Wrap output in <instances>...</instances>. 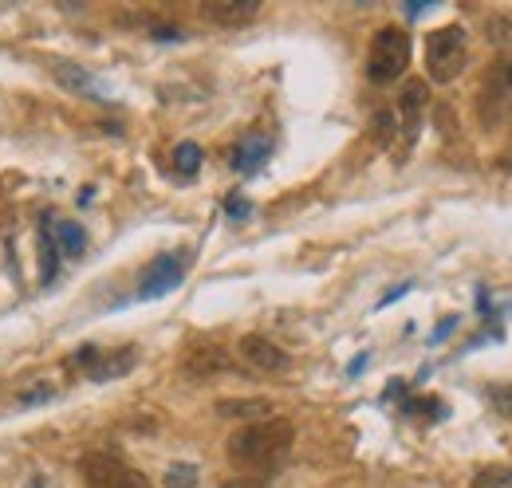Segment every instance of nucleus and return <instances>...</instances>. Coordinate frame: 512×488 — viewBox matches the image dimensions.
<instances>
[{
  "label": "nucleus",
  "mask_w": 512,
  "mask_h": 488,
  "mask_svg": "<svg viewBox=\"0 0 512 488\" xmlns=\"http://www.w3.org/2000/svg\"><path fill=\"white\" fill-rule=\"evenodd\" d=\"M56 241H60V248H64L67 256H83L87 233H83L75 221H60V225H56Z\"/></svg>",
  "instance_id": "obj_15"
},
{
  "label": "nucleus",
  "mask_w": 512,
  "mask_h": 488,
  "mask_svg": "<svg viewBox=\"0 0 512 488\" xmlns=\"http://www.w3.org/2000/svg\"><path fill=\"white\" fill-rule=\"evenodd\" d=\"M225 370H233V359L221 347H197L186 355V374L190 378H209V374H225Z\"/></svg>",
  "instance_id": "obj_12"
},
{
  "label": "nucleus",
  "mask_w": 512,
  "mask_h": 488,
  "mask_svg": "<svg viewBox=\"0 0 512 488\" xmlns=\"http://www.w3.org/2000/svg\"><path fill=\"white\" fill-rule=\"evenodd\" d=\"M485 28H489V40H493V44H512V24H509V20L489 16V24H485Z\"/></svg>",
  "instance_id": "obj_20"
},
{
  "label": "nucleus",
  "mask_w": 512,
  "mask_h": 488,
  "mask_svg": "<svg viewBox=\"0 0 512 488\" xmlns=\"http://www.w3.org/2000/svg\"><path fill=\"white\" fill-rule=\"evenodd\" d=\"M453 327H457V319H453V315H449L446 323H442V327H438V331H434V343H438V339H446L449 331H453Z\"/></svg>",
  "instance_id": "obj_26"
},
{
  "label": "nucleus",
  "mask_w": 512,
  "mask_h": 488,
  "mask_svg": "<svg viewBox=\"0 0 512 488\" xmlns=\"http://www.w3.org/2000/svg\"><path fill=\"white\" fill-rule=\"evenodd\" d=\"M469 60V40H465V28L461 24H446L438 32H430L426 40V71L434 83H453Z\"/></svg>",
  "instance_id": "obj_3"
},
{
  "label": "nucleus",
  "mask_w": 512,
  "mask_h": 488,
  "mask_svg": "<svg viewBox=\"0 0 512 488\" xmlns=\"http://www.w3.org/2000/svg\"><path fill=\"white\" fill-rule=\"evenodd\" d=\"M402 410H406V414H422V410H430V414H438V418H442V410H446V406H442L438 398H410Z\"/></svg>",
  "instance_id": "obj_21"
},
{
  "label": "nucleus",
  "mask_w": 512,
  "mask_h": 488,
  "mask_svg": "<svg viewBox=\"0 0 512 488\" xmlns=\"http://www.w3.org/2000/svg\"><path fill=\"white\" fill-rule=\"evenodd\" d=\"M134 363H138L134 347H123V351H99V347H79V351L71 355V366H75L79 374H87L91 382H107V378H119V374H127V370Z\"/></svg>",
  "instance_id": "obj_7"
},
{
  "label": "nucleus",
  "mask_w": 512,
  "mask_h": 488,
  "mask_svg": "<svg viewBox=\"0 0 512 488\" xmlns=\"http://www.w3.org/2000/svg\"><path fill=\"white\" fill-rule=\"evenodd\" d=\"M241 359L253 366V370H264V374H280V370H288V351H280L272 339H264V335H245L241 339Z\"/></svg>",
  "instance_id": "obj_8"
},
{
  "label": "nucleus",
  "mask_w": 512,
  "mask_h": 488,
  "mask_svg": "<svg viewBox=\"0 0 512 488\" xmlns=\"http://www.w3.org/2000/svg\"><path fill=\"white\" fill-rule=\"evenodd\" d=\"M190 272V252H166L158 256L146 272H142V284H138V296L142 300H158V296H170Z\"/></svg>",
  "instance_id": "obj_6"
},
{
  "label": "nucleus",
  "mask_w": 512,
  "mask_h": 488,
  "mask_svg": "<svg viewBox=\"0 0 512 488\" xmlns=\"http://www.w3.org/2000/svg\"><path fill=\"white\" fill-rule=\"evenodd\" d=\"M493 402H497V410H501L505 418H512V386H497V390H493Z\"/></svg>",
  "instance_id": "obj_24"
},
{
  "label": "nucleus",
  "mask_w": 512,
  "mask_h": 488,
  "mask_svg": "<svg viewBox=\"0 0 512 488\" xmlns=\"http://www.w3.org/2000/svg\"><path fill=\"white\" fill-rule=\"evenodd\" d=\"M292 441H296V429L288 418H264L253 426L237 429L229 437V461L245 473H276L288 453H292Z\"/></svg>",
  "instance_id": "obj_1"
},
{
  "label": "nucleus",
  "mask_w": 512,
  "mask_h": 488,
  "mask_svg": "<svg viewBox=\"0 0 512 488\" xmlns=\"http://www.w3.org/2000/svg\"><path fill=\"white\" fill-rule=\"evenodd\" d=\"M426 99H430L426 83H422V79H406V87H402V95H398V115H402V134H406V142H414V134H418Z\"/></svg>",
  "instance_id": "obj_10"
},
{
  "label": "nucleus",
  "mask_w": 512,
  "mask_h": 488,
  "mask_svg": "<svg viewBox=\"0 0 512 488\" xmlns=\"http://www.w3.org/2000/svg\"><path fill=\"white\" fill-rule=\"evenodd\" d=\"M213 414H221V418H260V414H272V402L268 398H221L213 406Z\"/></svg>",
  "instance_id": "obj_14"
},
{
  "label": "nucleus",
  "mask_w": 512,
  "mask_h": 488,
  "mask_svg": "<svg viewBox=\"0 0 512 488\" xmlns=\"http://www.w3.org/2000/svg\"><path fill=\"white\" fill-rule=\"evenodd\" d=\"M79 473H83L87 488H150V481L138 469H130L127 461H119L111 453H87L79 461Z\"/></svg>",
  "instance_id": "obj_5"
},
{
  "label": "nucleus",
  "mask_w": 512,
  "mask_h": 488,
  "mask_svg": "<svg viewBox=\"0 0 512 488\" xmlns=\"http://www.w3.org/2000/svg\"><path fill=\"white\" fill-rule=\"evenodd\" d=\"M477 115L485 126H501L512 115V56L497 60L485 79H481V99H477Z\"/></svg>",
  "instance_id": "obj_4"
},
{
  "label": "nucleus",
  "mask_w": 512,
  "mask_h": 488,
  "mask_svg": "<svg viewBox=\"0 0 512 488\" xmlns=\"http://www.w3.org/2000/svg\"><path fill=\"white\" fill-rule=\"evenodd\" d=\"M52 394H56V390H52L48 382H32V386H24V390L16 394V402H20V406H40V402H48Z\"/></svg>",
  "instance_id": "obj_19"
},
{
  "label": "nucleus",
  "mask_w": 512,
  "mask_h": 488,
  "mask_svg": "<svg viewBox=\"0 0 512 488\" xmlns=\"http://www.w3.org/2000/svg\"><path fill=\"white\" fill-rule=\"evenodd\" d=\"M221 488H268L264 481H253V477H241V481H225Z\"/></svg>",
  "instance_id": "obj_25"
},
{
  "label": "nucleus",
  "mask_w": 512,
  "mask_h": 488,
  "mask_svg": "<svg viewBox=\"0 0 512 488\" xmlns=\"http://www.w3.org/2000/svg\"><path fill=\"white\" fill-rule=\"evenodd\" d=\"M40 248H44V280H52V276H56V241L44 233V237H40Z\"/></svg>",
  "instance_id": "obj_22"
},
{
  "label": "nucleus",
  "mask_w": 512,
  "mask_h": 488,
  "mask_svg": "<svg viewBox=\"0 0 512 488\" xmlns=\"http://www.w3.org/2000/svg\"><path fill=\"white\" fill-rule=\"evenodd\" d=\"M162 485L166 488H193L197 485V465H170Z\"/></svg>",
  "instance_id": "obj_18"
},
{
  "label": "nucleus",
  "mask_w": 512,
  "mask_h": 488,
  "mask_svg": "<svg viewBox=\"0 0 512 488\" xmlns=\"http://www.w3.org/2000/svg\"><path fill=\"white\" fill-rule=\"evenodd\" d=\"M256 12H260V0H205L201 4V16L221 28H245L256 20Z\"/></svg>",
  "instance_id": "obj_9"
},
{
  "label": "nucleus",
  "mask_w": 512,
  "mask_h": 488,
  "mask_svg": "<svg viewBox=\"0 0 512 488\" xmlns=\"http://www.w3.org/2000/svg\"><path fill=\"white\" fill-rule=\"evenodd\" d=\"M56 79L64 83L67 91H75V95H87V99H95V103H107L111 95L99 87V79L95 75H87L83 67H71V63H56Z\"/></svg>",
  "instance_id": "obj_13"
},
{
  "label": "nucleus",
  "mask_w": 512,
  "mask_h": 488,
  "mask_svg": "<svg viewBox=\"0 0 512 488\" xmlns=\"http://www.w3.org/2000/svg\"><path fill=\"white\" fill-rule=\"evenodd\" d=\"M268 154H272V138L260 134V130H249V134L237 142V150H233V170H237V174H256L260 162H268Z\"/></svg>",
  "instance_id": "obj_11"
},
{
  "label": "nucleus",
  "mask_w": 512,
  "mask_h": 488,
  "mask_svg": "<svg viewBox=\"0 0 512 488\" xmlns=\"http://www.w3.org/2000/svg\"><path fill=\"white\" fill-rule=\"evenodd\" d=\"M422 8H426V0H410V4H406L410 16H422Z\"/></svg>",
  "instance_id": "obj_27"
},
{
  "label": "nucleus",
  "mask_w": 512,
  "mask_h": 488,
  "mask_svg": "<svg viewBox=\"0 0 512 488\" xmlns=\"http://www.w3.org/2000/svg\"><path fill=\"white\" fill-rule=\"evenodd\" d=\"M406 67H410V36H406V28H394V24L379 28L375 40H371V52H367V79L386 87Z\"/></svg>",
  "instance_id": "obj_2"
},
{
  "label": "nucleus",
  "mask_w": 512,
  "mask_h": 488,
  "mask_svg": "<svg viewBox=\"0 0 512 488\" xmlns=\"http://www.w3.org/2000/svg\"><path fill=\"white\" fill-rule=\"evenodd\" d=\"M197 166H201V146H197V142H182V146L174 150V170H178L182 178H193Z\"/></svg>",
  "instance_id": "obj_17"
},
{
  "label": "nucleus",
  "mask_w": 512,
  "mask_h": 488,
  "mask_svg": "<svg viewBox=\"0 0 512 488\" xmlns=\"http://www.w3.org/2000/svg\"><path fill=\"white\" fill-rule=\"evenodd\" d=\"M225 213L237 221V217H249V213H253V205H249L245 197H229V201H225Z\"/></svg>",
  "instance_id": "obj_23"
},
{
  "label": "nucleus",
  "mask_w": 512,
  "mask_h": 488,
  "mask_svg": "<svg viewBox=\"0 0 512 488\" xmlns=\"http://www.w3.org/2000/svg\"><path fill=\"white\" fill-rule=\"evenodd\" d=\"M473 488H512V465H485L473 477Z\"/></svg>",
  "instance_id": "obj_16"
},
{
  "label": "nucleus",
  "mask_w": 512,
  "mask_h": 488,
  "mask_svg": "<svg viewBox=\"0 0 512 488\" xmlns=\"http://www.w3.org/2000/svg\"><path fill=\"white\" fill-rule=\"evenodd\" d=\"M32 488H52V485H44V477H36V481H32Z\"/></svg>",
  "instance_id": "obj_28"
}]
</instances>
